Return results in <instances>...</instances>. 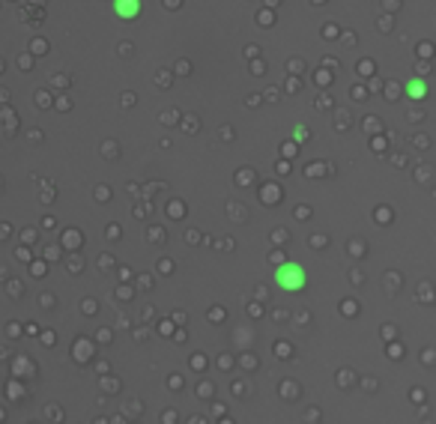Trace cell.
<instances>
[{
  "mask_svg": "<svg viewBox=\"0 0 436 424\" xmlns=\"http://www.w3.org/2000/svg\"><path fill=\"white\" fill-rule=\"evenodd\" d=\"M275 284H278L281 290H287V293H299V290H305V284H308L305 266L296 263V260L281 263V266L275 269Z\"/></svg>",
  "mask_w": 436,
  "mask_h": 424,
  "instance_id": "cell-1",
  "label": "cell"
},
{
  "mask_svg": "<svg viewBox=\"0 0 436 424\" xmlns=\"http://www.w3.org/2000/svg\"><path fill=\"white\" fill-rule=\"evenodd\" d=\"M114 15L123 21H135L140 15V0H114Z\"/></svg>",
  "mask_w": 436,
  "mask_h": 424,
  "instance_id": "cell-2",
  "label": "cell"
},
{
  "mask_svg": "<svg viewBox=\"0 0 436 424\" xmlns=\"http://www.w3.org/2000/svg\"><path fill=\"white\" fill-rule=\"evenodd\" d=\"M407 96L409 99H424L428 96V84H424V78H409L407 81Z\"/></svg>",
  "mask_w": 436,
  "mask_h": 424,
  "instance_id": "cell-3",
  "label": "cell"
},
{
  "mask_svg": "<svg viewBox=\"0 0 436 424\" xmlns=\"http://www.w3.org/2000/svg\"><path fill=\"white\" fill-rule=\"evenodd\" d=\"M305 138H308V128L299 126V128H296V140H305Z\"/></svg>",
  "mask_w": 436,
  "mask_h": 424,
  "instance_id": "cell-4",
  "label": "cell"
}]
</instances>
